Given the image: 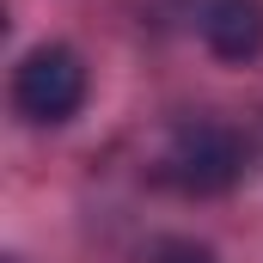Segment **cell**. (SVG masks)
Returning <instances> with one entry per match:
<instances>
[{
    "label": "cell",
    "mask_w": 263,
    "mask_h": 263,
    "mask_svg": "<svg viewBox=\"0 0 263 263\" xmlns=\"http://www.w3.org/2000/svg\"><path fill=\"white\" fill-rule=\"evenodd\" d=\"M202 43L220 62H257L263 55V0H208L202 6Z\"/></svg>",
    "instance_id": "3"
},
{
    "label": "cell",
    "mask_w": 263,
    "mask_h": 263,
    "mask_svg": "<svg viewBox=\"0 0 263 263\" xmlns=\"http://www.w3.org/2000/svg\"><path fill=\"white\" fill-rule=\"evenodd\" d=\"M251 165V141L220 123V117H190L165 135L159 159H153V178L178 196H227Z\"/></svg>",
    "instance_id": "1"
},
{
    "label": "cell",
    "mask_w": 263,
    "mask_h": 263,
    "mask_svg": "<svg viewBox=\"0 0 263 263\" xmlns=\"http://www.w3.org/2000/svg\"><path fill=\"white\" fill-rule=\"evenodd\" d=\"M147 263H220V257L208 245H196V239H165V245H153Z\"/></svg>",
    "instance_id": "4"
},
{
    "label": "cell",
    "mask_w": 263,
    "mask_h": 263,
    "mask_svg": "<svg viewBox=\"0 0 263 263\" xmlns=\"http://www.w3.org/2000/svg\"><path fill=\"white\" fill-rule=\"evenodd\" d=\"M6 263H18V257H6Z\"/></svg>",
    "instance_id": "5"
},
{
    "label": "cell",
    "mask_w": 263,
    "mask_h": 263,
    "mask_svg": "<svg viewBox=\"0 0 263 263\" xmlns=\"http://www.w3.org/2000/svg\"><path fill=\"white\" fill-rule=\"evenodd\" d=\"M86 104V62L67 43H37L12 67V110L37 129H55Z\"/></svg>",
    "instance_id": "2"
}]
</instances>
